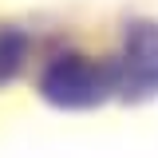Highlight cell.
<instances>
[{"instance_id":"obj_1","label":"cell","mask_w":158,"mask_h":158,"mask_svg":"<svg viewBox=\"0 0 158 158\" xmlns=\"http://www.w3.org/2000/svg\"><path fill=\"white\" fill-rule=\"evenodd\" d=\"M16 44H12V40H0V75H8V71H12V63H16Z\"/></svg>"}]
</instances>
